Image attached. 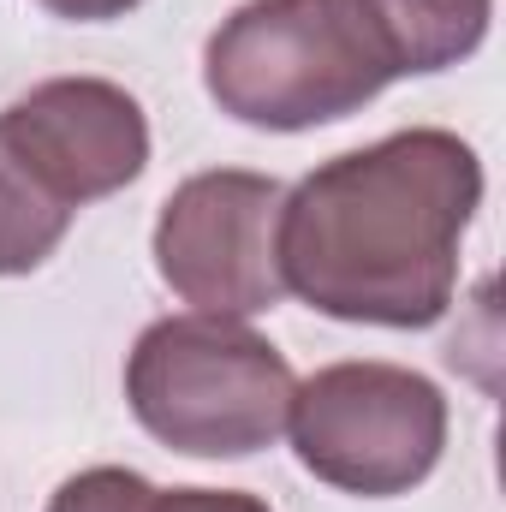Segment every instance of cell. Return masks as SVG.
Listing matches in <instances>:
<instances>
[{
    "instance_id": "obj_1",
    "label": "cell",
    "mask_w": 506,
    "mask_h": 512,
    "mask_svg": "<svg viewBox=\"0 0 506 512\" xmlns=\"http://www.w3.org/2000/svg\"><path fill=\"white\" fill-rule=\"evenodd\" d=\"M477 209L483 161L459 131L376 137L286 191L274 227L280 286L334 322L429 328L453 310Z\"/></svg>"
},
{
    "instance_id": "obj_2",
    "label": "cell",
    "mask_w": 506,
    "mask_h": 512,
    "mask_svg": "<svg viewBox=\"0 0 506 512\" xmlns=\"http://www.w3.org/2000/svg\"><path fill=\"white\" fill-rule=\"evenodd\" d=\"M292 364L274 340L227 316H161L126 358L131 417L185 459H251L286 435Z\"/></svg>"
},
{
    "instance_id": "obj_3",
    "label": "cell",
    "mask_w": 506,
    "mask_h": 512,
    "mask_svg": "<svg viewBox=\"0 0 506 512\" xmlns=\"http://www.w3.org/2000/svg\"><path fill=\"white\" fill-rule=\"evenodd\" d=\"M203 90L239 126L310 131L352 120L387 78L328 0H245L203 42Z\"/></svg>"
},
{
    "instance_id": "obj_4",
    "label": "cell",
    "mask_w": 506,
    "mask_h": 512,
    "mask_svg": "<svg viewBox=\"0 0 506 512\" xmlns=\"http://www.w3.org/2000/svg\"><path fill=\"white\" fill-rule=\"evenodd\" d=\"M286 435L298 465L340 495H411L447 453V393L405 364H328L292 387Z\"/></svg>"
},
{
    "instance_id": "obj_5",
    "label": "cell",
    "mask_w": 506,
    "mask_h": 512,
    "mask_svg": "<svg viewBox=\"0 0 506 512\" xmlns=\"http://www.w3.org/2000/svg\"><path fill=\"white\" fill-rule=\"evenodd\" d=\"M286 185L251 167H215L173 185L155 215V274L203 316L251 322L286 298L274 227H280Z\"/></svg>"
},
{
    "instance_id": "obj_6",
    "label": "cell",
    "mask_w": 506,
    "mask_h": 512,
    "mask_svg": "<svg viewBox=\"0 0 506 512\" xmlns=\"http://www.w3.org/2000/svg\"><path fill=\"white\" fill-rule=\"evenodd\" d=\"M0 131L66 209L126 191L149 167V120L108 78H48L0 114Z\"/></svg>"
},
{
    "instance_id": "obj_7",
    "label": "cell",
    "mask_w": 506,
    "mask_h": 512,
    "mask_svg": "<svg viewBox=\"0 0 506 512\" xmlns=\"http://www.w3.org/2000/svg\"><path fill=\"white\" fill-rule=\"evenodd\" d=\"M328 6L381 66L387 84L471 60L495 18V0H328Z\"/></svg>"
},
{
    "instance_id": "obj_8",
    "label": "cell",
    "mask_w": 506,
    "mask_h": 512,
    "mask_svg": "<svg viewBox=\"0 0 506 512\" xmlns=\"http://www.w3.org/2000/svg\"><path fill=\"white\" fill-rule=\"evenodd\" d=\"M78 209H66L12 149V137L0 131V280L6 274H30L60 251V239L72 233Z\"/></svg>"
},
{
    "instance_id": "obj_9",
    "label": "cell",
    "mask_w": 506,
    "mask_h": 512,
    "mask_svg": "<svg viewBox=\"0 0 506 512\" xmlns=\"http://www.w3.org/2000/svg\"><path fill=\"white\" fill-rule=\"evenodd\" d=\"M149 507H155V483L126 471V465H90V471L66 477L48 501V512H149Z\"/></svg>"
},
{
    "instance_id": "obj_10",
    "label": "cell",
    "mask_w": 506,
    "mask_h": 512,
    "mask_svg": "<svg viewBox=\"0 0 506 512\" xmlns=\"http://www.w3.org/2000/svg\"><path fill=\"white\" fill-rule=\"evenodd\" d=\"M149 512H274L262 495L245 489H155Z\"/></svg>"
},
{
    "instance_id": "obj_11",
    "label": "cell",
    "mask_w": 506,
    "mask_h": 512,
    "mask_svg": "<svg viewBox=\"0 0 506 512\" xmlns=\"http://www.w3.org/2000/svg\"><path fill=\"white\" fill-rule=\"evenodd\" d=\"M36 6L54 12V18H66V24H108V18L137 12L143 0H36Z\"/></svg>"
}]
</instances>
